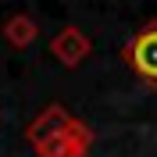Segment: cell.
I'll use <instances>...</instances> for the list:
<instances>
[{"label": "cell", "mask_w": 157, "mask_h": 157, "mask_svg": "<svg viewBox=\"0 0 157 157\" xmlns=\"http://www.w3.org/2000/svg\"><path fill=\"white\" fill-rule=\"evenodd\" d=\"M0 32H4V39H7V43H11L14 50H25V47L32 43V39L39 36L36 21H32L29 14H21V11H18V14H11V18L4 21V25H0Z\"/></svg>", "instance_id": "obj_5"}, {"label": "cell", "mask_w": 157, "mask_h": 157, "mask_svg": "<svg viewBox=\"0 0 157 157\" xmlns=\"http://www.w3.org/2000/svg\"><path fill=\"white\" fill-rule=\"evenodd\" d=\"M89 143H93V132H89L82 121H71L64 132L36 143V154L39 157H86L89 154Z\"/></svg>", "instance_id": "obj_2"}, {"label": "cell", "mask_w": 157, "mask_h": 157, "mask_svg": "<svg viewBox=\"0 0 157 157\" xmlns=\"http://www.w3.org/2000/svg\"><path fill=\"white\" fill-rule=\"evenodd\" d=\"M50 54H54L64 68H75V64H82V61L89 57V36L82 29H75V25H64L57 36L50 39Z\"/></svg>", "instance_id": "obj_3"}, {"label": "cell", "mask_w": 157, "mask_h": 157, "mask_svg": "<svg viewBox=\"0 0 157 157\" xmlns=\"http://www.w3.org/2000/svg\"><path fill=\"white\" fill-rule=\"evenodd\" d=\"M121 57L147 86H157V21H147L136 36L125 43Z\"/></svg>", "instance_id": "obj_1"}, {"label": "cell", "mask_w": 157, "mask_h": 157, "mask_svg": "<svg viewBox=\"0 0 157 157\" xmlns=\"http://www.w3.org/2000/svg\"><path fill=\"white\" fill-rule=\"evenodd\" d=\"M71 121H75V118L61 107V104H50L47 111H39V114L32 118V125L25 128V139L36 147V143H43V139H50V136H57V132H64Z\"/></svg>", "instance_id": "obj_4"}]
</instances>
